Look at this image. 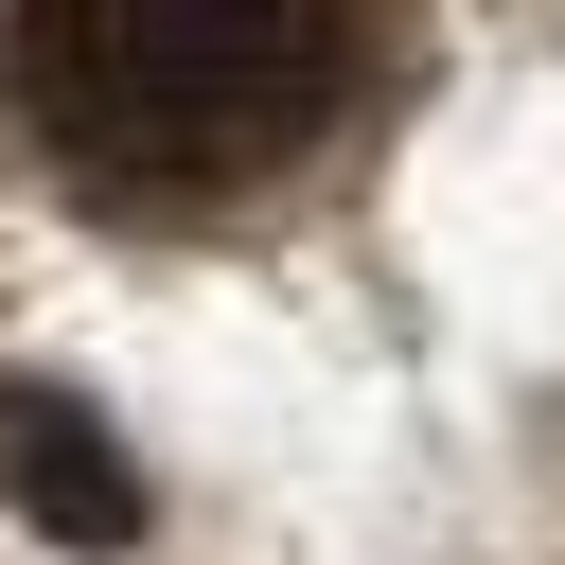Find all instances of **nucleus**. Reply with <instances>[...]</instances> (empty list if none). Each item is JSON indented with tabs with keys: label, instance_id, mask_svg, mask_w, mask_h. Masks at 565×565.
Returning a JSON list of instances; mask_svg holds the SVG:
<instances>
[{
	"label": "nucleus",
	"instance_id": "obj_1",
	"mask_svg": "<svg viewBox=\"0 0 565 565\" xmlns=\"http://www.w3.org/2000/svg\"><path fill=\"white\" fill-rule=\"evenodd\" d=\"M335 0H18V106L88 194H247L335 106Z\"/></svg>",
	"mask_w": 565,
	"mask_h": 565
},
{
	"label": "nucleus",
	"instance_id": "obj_2",
	"mask_svg": "<svg viewBox=\"0 0 565 565\" xmlns=\"http://www.w3.org/2000/svg\"><path fill=\"white\" fill-rule=\"evenodd\" d=\"M0 477H18L35 530H71V547H124V530H141V477H124V441H106L71 388H0Z\"/></svg>",
	"mask_w": 565,
	"mask_h": 565
}]
</instances>
